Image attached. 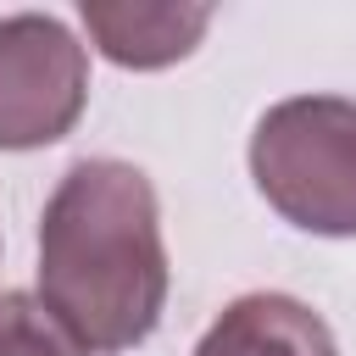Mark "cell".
<instances>
[{
	"label": "cell",
	"mask_w": 356,
	"mask_h": 356,
	"mask_svg": "<svg viewBox=\"0 0 356 356\" xmlns=\"http://www.w3.org/2000/svg\"><path fill=\"white\" fill-rule=\"evenodd\" d=\"M172 267L161 200L134 161L83 156L61 172L39 217V300L83 350H134L167 312Z\"/></svg>",
	"instance_id": "obj_1"
},
{
	"label": "cell",
	"mask_w": 356,
	"mask_h": 356,
	"mask_svg": "<svg viewBox=\"0 0 356 356\" xmlns=\"http://www.w3.org/2000/svg\"><path fill=\"white\" fill-rule=\"evenodd\" d=\"M250 178L261 200L323 239H356V100L289 95L250 134Z\"/></svg>",
	"instance_id": "obj_2"
},
{
	"label": "cell",
	"mask_w": 356,
	"mask_h": 356,
	"mask_svg": "<svg viewBox=\"0 0 356 356\" xmlns=\"http://www.w3.org/2000/svg\"><path fill=\"white\" fill-rule=\"evenodd\" d=\"M89 100V50L50 11L0 17V150H39L72 134Z\"/></svg>",
	"instance_id": "obj_3"
},
{
	"label": "cell",
	"mask_w": 356,
	"mask_h": 356,
	"mask_svg": "<svg viewBox=\"0 0 356 356\" xmlns=\"http://www.w3.org/2000/svg\"><path fill=\"white\" fill-rule=\"evenodd\" d=\"M78 17L95 50L134 72L184 61L211 28V6H178V0H83Z\"/></svg>",
	"instance_id": "obj_4"
},
{
	"label": "cell",
	"mask_w": 356,
	"mask_h": 356,
	"mask_svg": "<svg viewBox=\"0 0 356 356\" xmlns=\"http://www.w3.org/2000/svg\"><path fill=\"white\" fill-rule=\"evenodd\" d=\"M189 356H339L334 328L295 295L256 289L217 312Z\"/></svg>",
	"instance_id": "obj_5"
},
{
	"label": "cell",
	"mask_w": 356,
	"mask_h": 356,
	"mask_svg": "<svg viewBox=\"0 0 356 356\" xmlns=\"http://www.w3.org/2000/svg\"><path fill=\"white\" fill-rule=\"evenodd\" d=\"M0 356H89L78 334L28 289L0 295Z\"/></svg>",
	"instance_id": "obj_6"
}]
</instances>
